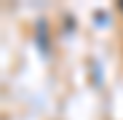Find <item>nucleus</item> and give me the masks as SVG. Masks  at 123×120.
I'll return each instance as SVG.
<instances>
[]
</instances>
